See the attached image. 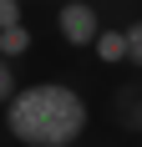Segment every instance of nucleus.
<instances>
[{"mask_svg": "<svg viewBox=\"0 0 142 147\" xmlns=\"http://www.w3.org/2000/svg\"><path fill=\"white\" fill-rule=\"evenodd\" d=\"M15 86H20V81H15V66H10V56H0V107L15 96Z\"/></svg>", "mask_w": 142, "mask_h": 147, "instance_id": "6", "label": "nucleus"}, {"mask_svg": "<svg viewBox=\"0 0 142 147\" xmlns=\"http://www.w3.org/2000/svg\"><path fill=\"white\" fill-rule=\"evenodd\" d=\"M91 56H97L101 66H117V61H127V30L101 26V30H97V41H91Z\"/></svg>", "mask_w": 142, "mask_h": 147, "instance_id": "3", "label": "nucleus"}, {"mask_svg": "<svg viewBox=\"0 0 142 147\" xmlns=\"http://www.w3.org/2000/svg\"><path fill=\"white\" fill-rule=\"evenodd\" d=\"M127 127H132V132H142V102L127 107Z\"/></svg>", "mask_w": 142, "mask_h": 147, "instance_id": "8", "label": "nucleus"}, {"mask_svg": "<svg viewBox=\"0 0 142 147\" xmlns=\"http://www.w3.org/2000/svg\"><path fill=\"white\" fill-rule=\"evenodd\" d=\"M91 127V107L66 81H30L5 102V132L20 147H71Z\"/></svg>", "mask_w": 142, "mask_h": 147, "instance_id": "1", "label": "nucleus"}, {"mask_svg": "<svg viewBox=\"0 0 142 147\" xmlns=\"http://www.w3.org/2000/svg\"><path fill=\"white\" fill-rule=\"evenodd\" d=\"M127 30V61L142 71V20H132V26H122Z\"/></svg>", "mask_w": 142, "mask_h": 147, "instance_id": "5", "label": "nucleus"}, {"mask_svg": "<svg viewBox=\"0 0 142 147\" xmlns=\"http://www.w3.org/2000/svg\"><path fill=\"white\" fill-rule=\"evenodd\" d=\"M30 46H36V36H30V26L26 20H15V26H0V56H26Z\"/></svg>", "mask_w": 142, "mask_h": 147, "instance_id": "4", "label": "nucleus"}, {"mask_svg": "<svg viewBox=\"0 0 142 147\" xmlns=\"http://www.w3.org/2000/svg\"><path fill=\"white\" fill-rule=\"evenodd\" d=\"M97 30H101V10L91 5V0H61V5H56V36H61L66 46L91 51Z\"/></svg>", "mask_w": 142, "mask_h": 147, "instance_id": "2", "label": "nucleus"}, {"mask_svg": "<svg viewBox=\"0 0 142 147\" xmlns=\"http://www.w3.org/2000/svg\"><path fill=\"white\" fill-rule=\"evenodd\" d=\"M20 20V0H0V26H15Z\"/></svg>", "mask_w": 142, "mask_h": 147, "instance_id": "7", "label": "nucleus"}]
</instances>
